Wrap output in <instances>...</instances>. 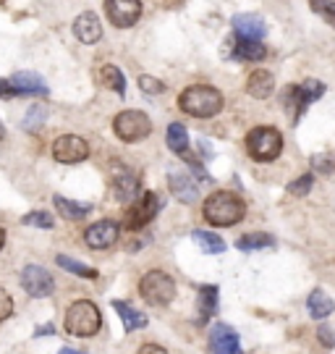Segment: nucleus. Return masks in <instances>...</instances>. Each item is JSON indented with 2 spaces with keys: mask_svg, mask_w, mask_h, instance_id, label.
<instances>
[{
  "mask_svg": "<svg viewBox=\"0 0 335 354\" xmlns=\"http://www.w3.org/2000/svg\"><path fill=\"white\" fill-rule=\"evenodd\" d=\"M202 213H204V221L212 223V226H236L238 221L247 215V207L238 200L236 194L231 192H215L210 194L204 205H202Z\"/></svg>",
  "mask_w": 335,
  "mask_h": 354,
  "instance_id": "1",
  "label": "nucleus"
},
{
  "mask_svg": "<svg viewBox=\"0 0 335 354\" xmlns=\"http://www.w3.org/2000/svg\"><path fill=\"white\" fill-rule=\"evenodd\" d=\"M223 95H220V89L215 87H207V84H194V87H189L181 92V97H178V105H181V111L189 115H194V118H212V115H218L223 111Z\"/></svg>",
  "mask_w": 335,
  "mask_h": 354,
  "instance_id": "2",
  "label": "nucleus"
},
{
  "mask_svg": "<svg viewBox=\"0 0 335 354\" xmlns=\"http://www.w3.org/2000/svg\"><path fill=\"white\" fill-rule=\"evenodd\" d=\"M102 326V315L99 310L92 302L82 299V302H74L66 313V330L71 336H79V339H89L95 336Z\"/></svg>",
  "mask_w": 335,
  "mask_h": 354,
  "instance_id": "3",
  "label": "nucleus"
},
{
  "mask_svg": "<svg viewBox=\"0 0 335 354\" xmlns=\"http://www.w3.org/2000/svg\"><path fill=\"white\" fill-rule=\"evenodd\" d=\"M247 152L260 163H270L283 152V134L273 127L251 129L247 137Z\"/></svg>",
  "mask_w": 335,
  "mask_h": 354,
  "instance_id": "4",
  "label": "nucleus"
},
{
  "mask_svg": "<svg viewBox=\"0 0 335 354\" xmlns=\"http://www.w3.org/2000/svg\"><path fill=\"white\" fill-rule=\"evenodd\" d=\"M139 291H142V299L152 307H162L175 297V283L168 273L162 270H149L144 273V279L139 281Z\"/></svg>",
  "mask_w": 335,
  "mask_h": 354,
  "instance_id": "5",
  "label": "nucleus"
},
{
  "mask_svg": "<svg viewBox=\"0 0 335 354\" xmlns=\"http://www.w3.org/2000/svg\"><path fill=\"white\" fill-rule=\"evenodd\" d=\"M113 131L124 142H139L152 131V121L142 111H124V113L115 115Z\"/></svg>",
  "mask_w": 335,
  "mask_h": 354,
  "instance_id": "6",
  "label": "nucleus"
},
{
  "mask_svg": "<svg viewBox=\"0 0 335 354\" xmlns=\"http://www.w3.org/2000/svg\"><path fill=\"white\" fill-rule=\"evenodd\" d=\"M52 158L58 160V163H82V160H87L89 158V145L82 137H76V134H63L58 140L52 142Z\"/></svg>",
  "mask_w": 335,
  "mask_h": 354,
  "instance_id": "7",
  "label": "nucleus"
},
{
  "mask_svg": "<svg viewBox=\"0 0 335 354\" xmlns=\"http://www.w3.org/2000/svg\"><path fill=\"white\" fill-rule=\"evenodd\" d=\"M157 207H160V200H157V194H152V192H144L142 197H137V205L128 210L126 215V228L128 231H139V228H144L157 215Z\"/></svg>",
  "mask_w": 335,
  "mask_h": 354,
  "instance_id": "8",
  "label": "nucleus"
},
{
  "mask_svg": "<svg viewBox=\"0 0 335 354\" xmlns=\"http://www.w3.org/2000/svg\"><path fill=\"white\" fill-rule=\"evenodd\" d=\"M105 11L111 16V21L121 29H128L139 21L142 16V3L139 0H105Z\"/></svg>",
  "mask_w": 335,
  "mask_h": 354,
  "instance_id": "9",
  "label": "nucleus"
},
{
  "mask_svg": "<svg viewBox=\"0 0 335 354\" xmlns=\"http://www.w3.org/2000/svg\"><path fill=\"white\" fill-rule=\"evenodd\" d=\"M21 286H24L26 294L42 299V297H50V294H52V286H55V283H52V276H50L42 266H26L24 270H21Z\"/></svg>",
  "mask_w": 335,
  "mask_h": 354,
  "instance_id": "10",
  "label": "nucleus"
},
{
  "mask_svg": "<svg viewBox=\"0 0 335 354\" xmlns=\"http://www.w3.org/2000/svg\"><path fill=\"white\" fill-rule=\"evenodd\" d=\"M84 239H87V244L92 250H108V247H113L118 241V223H113V221H97L95 226L87 228Z\"/></svg>",
  "mask_w": 335,
  "mask_h": 354,
  "instance_id": "11",
  "label": "nucleus"
},
{
  "mask_svg": "<svg viewBox=\"0 0 335 354\" xmlns=\"http://www.w3.org/2000/svg\"><path fill=\"white\" fill-rule=\"evenodd\" d=\"M210 349L212 354H241V342H238L236 330L231 326H215L210 333Z\"/></svg>",
  "mask_w": 335,
  "mask_h": 354,
  "instance_id": "12",
  "label": "nucleus"
},
{
  "mask_svg": "<svg viewBox=\"0 0 335 354\" xmlns=\"http://www.w3.org/2000/svg\"><path fill=\"white\" fill-rule=\"evenodd\" d=\"M74 35H76V39L84 42V45L99 42V37H102V24H99L97 13H92V11L82 13L74 21Z\"/></svg>",
  "mask_w": 335,
  "mask_h": 354,
  "instance_id": "13",
  "label": "nucleus"
},
{
  "mask_svg": "<svg viewBox=\"0 0 335 354\" xmlns=\"http://www.w3.org/2000/svg\"><path fill=\"white\" fill-rule=\"evenodd\" d=\"M233 29L241 39H262L267 35V26L257 13H236L233 16Z\"/></svg>",
  "mask_w": 335,
  "mask_h": 354,
  "instance_id": "14",
  "label": "nucleus"
},
{
  "mask_svg": "<svg viewBox=\"0 0 335 354\" xmlns=\"http://www.w3.org/2000/svg\"><path fill=\"white\" fill-rule=\"evenodd\" d=\"M113 194H115V200L118 203H131V200H137L139 197V178L131 174V171H126L121 168L115 176H113Z\"/></svg>",
  "mask_w": 335,
  "mask_h": 354,
  "instance_id": "15",
  "label": "nucleus"
},
{
  "mask_svg": "<svg viewBox=\"0 0 335 354\" xmlns=\"http://www.w3.org/2000/svg\"><path fill=\"white\" fill-rule=\"evenodd\" d=\"M168 184H171V192H173V197L178 203H184V205L197 203L199 187L184 174V171H173V174L168 176Z\"/></svg>",
  "mask_w": 335,
  "mask_h": 354,
  "instance_id": "16",
  "label": "nucleus"
},
{
  "mask_svg": "<svg viewBox=\"0 0 335 354\" xmlns=\"http://www.w3.org/2000/svg\"><path fill=\"white\" fill-rule=\"evenodd\" d=\"M280 102H283V111L288 113L291 124H296L298 118L304 115V111L309 108V100H307V97H304V92H301V84H288V87L283 89Z\"/></svg>",
  "mask_w": 335,
  "mask_h": 354,
  "instance_id": "17",
  "label": "nucleus"
},
{
  "mask_svg": "<svg viewBox=\"0 0 335 354\" xmlns=\"http://www.w3.org/2000/svg\"><path fill=\"white\" fill-rule=\"evenodd\" d=\"M11 84L19 89V95H48V84L39 74H32V71H19L13 74Z\"/></svg>",
  "mask_w": 335,
  "mask_h": 354,
  "instance_id": "18",
  "label": "nucleus"
},
{
  "mask_svg": "<svg viewBox=\"0 0 335 354\" xmlns=\"http://www.w3.org/2000/svg\"><path fill=\"white\" fill-rule=\"evenodd\" d=\"M275 89V79L270 71H254V74L247 79V92L254 97V100H265V97H270Z\"/></svg>",
  "mask_w": 335,
  "mask_h": 354,
  "instance_id": "19",
  "label": "nucleus"
},
{
  "mask_svg": "<svg viewBox=\"0 0 335 354\" xmlns=\"http://www.w3.org/2000/svg\"><path fill=\"white\" fill-rule=\"evenodd\" d=\"M113 310H115L118 317L124 320L126 333H131V330L144 328V326H147V315H142L139 310H134V307H131L128 302H124V299H113Z\"/></svg>",
  "mask_w": 335,
  "mask_h": 354,
  "instance_id": "20",
  "label": "nucleus"
},
{
  "mask_svg": "<svg viewBox=\"0 0 335 354\" xmlns=\"http://www.w3.org/2000/svg\"><path fill=\"white\" fill-rule=\"evenodd\" d=\"M265 55H267V50L260 39H241V42H236V50H233V58L247 61V64H257Z\"/></svg>",
  "mask_w": 335,
  "mask_h": 354,
  "instance_id": "21",
  "label": "nucleus"
},
{
  "mask_svg": "<svg viewBox=\"0 0 335 354\" xmlns=\"http://www.w3.org/2000/svg\"><path fill=\"white\" fill-rule=\"evenodd\" d=\"M307 307H309V315L314 317V320H325V317L335 310V302L323 289H314L309 294V299H307Z\"/></svg>",
  "mask_w": 335,
  "mask_h": 354,
  "instance_id": "22",
  "label": "nucleus"
},
{
  "mask_svg": "<svg viewBox=\"0 0 335 354\" xmlns=\"http://www.w3.org/2000/svg\"><path fill=\"white\" fill-rule=\"evenodd\" d=\"M218 310V286H199V323H207Z\"/></svg>",
  "mask_w": 335,
  "mask_h": 354,
  "instance_id": "23",
  "label": "nucleus"
},
{
  "mask_svg": "<svg viewBox=\"0 0 335 354\" xmlns=\"http://www.w3.org/2000/svg\"><path fill=\"white\" fill-rule=\"evenodd\" d=\"M52 203H55L58 213H61L66 221H82V218H87L89 210H92V205H87V203H71V200H66V197H61V194H58Z\"/></svg>",
  "mask_w": 335,
  "mask_h": 354,
  "instance_id": "24",
  "label": "nucleus"
},
{
  "mask_svg": "<svg viewBox=\"0 0 335 354\" xmlns=\"http://www.w3.org/2000/svg\"><path fill=\"white\" fill-rule=\"evenodd\" d=\"M97 82L102 84V87H108V89H113V92H118V95H124L126 92V79H124V74L115 68V66H102L97 71Z\"/></svg>",
  "mask_w": 335,
  "mask_h": 354,
  "instance_id": "25",
  "label": "nucleus"
},
{
  "mask_svg": "<svg viewBox=\"0 0 335 354\" xmlns=\"http://www.w3.org/2000/svg\"><path fill=\"white\" fill-rule=\"evenodd\" d=\"M168 147L175 152V155H186L189 150V131L184 124H171L168 127Z\"/></svg>",
  "mask_w": 335,
  "mask_h": 354,
  "instance_id": "26",
  "label": "nucleus"
},
{
  "mask_svg": "<svg viewBox=\"0 0 335 354\" xmlns=\"http://www.w3.org/2000/svg\"><path fill=\"white\" fill-rule=\"evenodd\" d=\"M191 239L202 247V252H207V254L225 252V241L220 239L218 234H212V231H194V234H191Z\"/></svg>",
  "mask_w": 335,
  "mask_h": 354,
  "instance_id": "27",
  "label": "nucleus"
},
{
  "mask_svg": "<svg viewBox=\"0 0 335 354\" xmlns=\"http://www.w3.org/2000/svg\"><path fill=\"white\" fill-rule=\"evenodd\" d=\"M241 252H254V250H265V247H275V236L270 234H247L236 241Z\"/></svg>",
  "mask_w": 335,
  "mask_h": 354,
  "instance_id": "28",
  "label": "nucleus"
},
{
  "mask_svg": "<svg viewBox=\"0 0 335 354\" xmlns=\"http://www.w3.org/2000/svg\"><path fill=\"white\" fill-rule=\"evenodd\" d=\"M58 266L63 270H68V273H74V276H82V279H97V270L95 268L84 266V263H79V260H71V257H66V254H58Z\"/></svg>",
  "mask_w": 335,
  "mask_h": 354,
  "instance_id": "29",
  "label": "nucleus"
},
{
  "mask_svg": "<svg viewBox=\"0 0 335 354\" xmlns=\"http://www.w3.org/2000/svg\"><path fill=\"white\" fill-rule=\"evenodd\" d=\"M312 11L317 16H323L327 24L335 29V0H309Z\"/></svg>",
  "mask_w": 335,
  "mask_h": 354,
  "instance_id": "30",
  "label": "nucleus"
},
{
  "mask_svg": "<svg viewBox=\"0 0 335 354\" xmlns=\"http://www.w3.org/2000/svg\"><path fill=\"white\" fill-rule=\"evenodd\" d=\"M24 226H35V228H52V215L45 213V210H32L21 218Z\"/></svg>",
  "mask_w": 335,
  "mask_h": 354,
  "instance_id": "31",
  "label": "nucleus"
},
{
  "mask_svg": "<svg viewBox=\"0 0 335 354\" xmlns=\"http://www.w3.org/2000/svg\"><path fill=\"white\" fill-rule=\"evenodd\" d=\"M45 118H48V108L45 105H32V111L24 118V129H39Z\"/></svg>",
  "mask_w": 335,
  "mask_h": 354,
  "instance_id": "32",
  "label": "nucleus"
},
{
  "mask_svg": "<svg viewBox=\"0 0 335 354\" xmlns=\"http://www.w3.org/2000/svg\"><path fill=\"white\" fill-rule=\"evenodd\" d=\"M139 89L147 92V95H162V92H165V84H162L160 79L144 74V76H139Z\"/></svg>",
  "mask_w": 335,
  "mask_h": 354,
  "instance_id": "33",
  "label": "nucleus"
},
{
  "mask_svg": "<svg viewBox=\"0 0 335 354\" xmlns=\"http://www.w3.org/2000/svg\"><path fill=\"white\" fill-rule=\"evenodd\" d=\"M312 184H314V178H312V174H307V176L291 181V184H288V192H291L294 197H304V194H309Z\"/></svg>",
  "mask_w": 335,
  "mask_h": 354,
  "instance_id": "34",
  "label": "nucleus"
},
{
  "mask_svg": "<svg viewBox=\"0 0 335 354\" xmlns=\"http://www.w3.org/2000/svg\"><path fill=\"white\" fill-rule=\"evenodd\" d=\"M13 315V299L6 289H0V323Z\"/></svg>",
  "mask_w": 335,
  "mask_h": 354,
  "instance_id": "35",
  "label": "nucleus"
},
{
  "mask_svg": "<svg viewBox=\"0 0 335 354\" xmlns=\"http://www.w3.org/2000/svg\"><path fill=\"white\" fill-rule=\"evenodd\" d=\"M312 165H314L317 171H335V160L330 155H314V158H312Z\"/></svg>",
  "mask_w": 335,
  "mask_h": 354,
  "instance_id": "36",
  "label": "nucleus"
},
{
  "mask_svg": "<svg viewBox=\"0 0 335 354\" xmlns=\"http://www.w3.org/2000/svg\"><path fill=\"white\" fill-rule=\"evenodd\" d=\"M317 336H320V342H323L325 346H335V330L333 328L323 326V328L317 330Z\"/></svg>",
  "mask_w": 335,
  "mask_h": 354,
  "instance_id": "37",
  "label": "nucleus"
},
{
  "mask_svg": "<svg viewBox=\"0 0 335 354\" xmlns=\"http://www.w3.org/2000/svg\"><path fill=\"white\" fill-rule=\"evenodd\" d=\"M13 95H19V89L13 87L11 82L0 79V97H3V100H8V97H13Z\"/></svg>",
  "mask_w": 335,
  "mask_h": 354,
  "instance_id": "38",
  "label": "nucleus"
},
{
  "mask_svg": "<svg viewBox=\"0 0 335 354\" xmlns=\"http://www.w3.org/2000/svg\"><path fill=\"white\" fill-rule=\"evenodd\" d=\"M137 354H168V352H165L162 346H157V344H144Z\"/></svg>",
  "mask_w": 335,
  "mask_h": 354,
  "instance_id": "39",
  "label": "nucleus"
},
{
  "mask_svg": "<svg viewBox=\"0 0 335 354\" xmlns=\"http://www.w3.org/2000/svg\"><path fill=\"white\" fill-rule=\"evenodd\" d=\"M52 333H55V326H52V323H45V326H39V328L35 330L37 339H42V336H52Z\"/></svg>",
  "mask_w": 335,
  "mask_h": 354,
  "instance_id": "40",
  "label": "nucleus"
},
{
  "mask_svg": "<svg viewBox=\"0 0 335 354\" xmlns=\"http://www.w3.org/2000/svg\"><path fill=\"white\" fill-rule=\"evenodd\" d=\"M58 354H87V352H79V349H71V346H63Z\"/></svg>",
  "mask_w": 335,
  "mask_h": 354,
  "instance_id": "41",
  "label": "nucleus"
},
{
  "mask_svg": "<svg viewBox=\"0 0 335 354\" xmlns=\"http://www.w3.org/2000/svg\"><path fill=\"white\" fill-rule=\"evenodd\" d=\"M3 244H6V231L0 228V250H3Z\"/></svg>",
  "mask_w": 335,
  "mask_h": 354,
  "instance_id": "42",
  "label": "nucleus"
},
{
  "mask_svg": "<svg viewBox=\"0 0 335 354\" xmlns=\"http://www.w3.org/2000/svg\"><path fill=\"white\" fill-rule=\"evenodd\" d=\"M0 140H3V127H0Z\"/></svg>",
  "mask_w": 335,
  "mask_h": 354,
  "instance_id": "43",
  "label": "nucleus"
}]
</instances>
